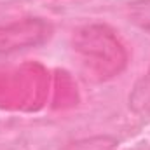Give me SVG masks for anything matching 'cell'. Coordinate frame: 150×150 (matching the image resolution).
I'll list each match as a JSON object with an SVG mask.
<instances>
[{
  "mask_svg": "<svg viewBox=\"0 0 150 150\" xmlns=\"http://www.w3.org/2000/svg\"><path fill=\"white\" fill-rule=\"evenodd\" d=\"M129 108L136 113L150 112V67L142 79L134 84L129 94Z\"/></svg>",
  "mask_w": 150,
  "mask_h": 150,
  "instance_id": "3",
  "label": "cell"
},
{
  "mask_svg": "<svg viewBox=\"0 0 150 150\" xmlns=\"http://www.w3.org/2000/svg\"><path fill=\"white\" fill-rule=\"evenodd\" d=\"M75 52L84 59L89 70L101 79L119 75L126 67V51L112 30L105 25H84L72 37Z\"/></svg>",
  "mask_w": 150,
  "mask_h": 150,
  "instance_id": "1",
  "label": "cell"
},
{
  "mask_svg": "<svg viewBox=\"0 0 150 150\" xmlns=\"http://www.w3.org/2000/svg\"><path fill=\"white\" fill-rule=\"evenodd\" d=\"M129 21L150 33V0H136L129 4Z\"/></svg>",
  "mask_w": 150,
  "mask_h": 150,
  "instance_id": "5",
  "label": "cell"
},
{
  "mask_svg": "<svg viewBox=\"0 0 150 150\" xmlns=\"http://www.w3.org/2000/svg\"><path fill=\"white\" fill-rule=\"evenodd\" d=\"M52 35V25L42 18H23L0 25V54L38 47Z\"/></svg>",
  "mask_w": 150,
  "mask_h": 150,
  "instance_id": "2",
  "label": "cell"
},
{
  "mask_svg": "<svg viewBox=\"0 0 150 150\" xmlns=\"http://www.w3.org/2000/svg\"><path fill=\"white\" fill-rule=\"evenodd\" d=\"M119 145V140L112 134H98L89 138H80L67 143L61 150H113Z\"/></svg>",
  "mask_w": 150,
  "mask_h": 150,
  "instance_id": "4",
  "label": "cell"
}]
</instances>
